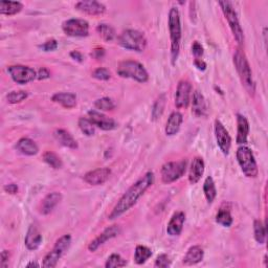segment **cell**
Returning a JSON list of instances; mask_svg holds the SVG:
<instances>
[{"label":"cell","instance_id":"obj_1","mask_svg":"<svg viewBox=\"0 0 268 268\" xmlns=\"http://www.w3.org/2000/svg\"><path fill=\"white\" fill-rule=\"evenodd\" d=\"M154 184V173L149 171L144 176L140 177L139 180L134 183L125 193L120 200L116 202L114 207L112 209L111 213L109 214L108 219L115 220L120 218L125 213H127L131 210L137 201L144 196V194L148 191L149 188L152 187Z\"/></svg>","mask_w":268,"mask_h":268},{"label":"cell","instance_id":"obj_2","mask_svg":"<svg viewBox=\"0 0 268 268\" xmlns=\"http://www.w3.org/2000/svg\"><path fill=\"white\" fill-rule=\"evenodd\" d=\"M168 26L171 40V62L175 65L181 52V43L183 37L181 13L177 8H171L168 17Z\"/></svg>","mask_w":268,"mask_h":268},{"label":"cell","instance_id":"obj_3","mask_svg":"<svg viewBox=\"0 0 268 268\" xmlns=\"http://www.w3.org/2000/svg\"><path fill=\"white\" fill-rule=\"evenodd\" d=\"M234 65L236 67L241 83L245 87L247 93L251 96H255L256 93V83L253 78V73L251 65L245 56L243 50L238 48L234 53Z\"/></svg>","mask_w":268,"mask_h":268},{"label":"cell","instance_id":"obj_4","mask_svg":"<svg viewBox=\"0 0 268 268\" xmlns=\"http://www.w3.org/2000/svg\"><path fill=\"white\" fill-rule=\"evenodd\" d=\"M116 73L121 78L132 79L138 83H147L149 74L145 66L134 60H124L117 65Z\"/></svg>","mask_w":268,"mask_h":268},{"label":"cell","instance_id":"obj_5","mask_svg":"<svg viewBox=\"0 0 268 268\" xmlns=\"http://www.w3.org/2000/svg\"><path fill=\"white\" fill-rule=\"evenodd\" d=\"M117 43L123 48L141 52L146 49L148 41L144 33L136 29H126L117 37Z\"/></svg>","mask_w":268,"mask_h":268},{"label":"cell","instance_id":"obj_6","mask_svg":"<svg viewBox=\"0 0 268 268\" xmlns=\"http://www.w3.org/2000/svg\"><path fill=\"white\" fill-rule=\"evenodd\" d=\"M218 5L222 10V13L225 17V19L227 20L229 28L231 33H233L236 41L238 42V44L242 45L244 43V33L240 25L239 18L233 4L225 0V2H219Z\"/></svg>","mask_w":268,"mask_h":268},{"label":"cell","instance_id":"obj_7","mask_svg":"<svg viewBox=\"0 0 268 268\" xmlns=\"http://www.w3.org/2000/svg\"><path fill=\"white\" fill-rule=\"evenodd\" d=\"M236 156L243 174L248 178H256L259 174V169L253 151L246 146H240L236 152Z\"/></svg>","mask_w":268,"mask_h":268},{"label":"cell","instance_id":"obj_8","mask_svg":"<svg viewBox=\"0 0 268 268\" xmlns=\"http://www.w3.org/2000/svg\"><path fill=\"white\" fill-rule=\"evenodd\" d=\"M71 245V236L70 235H63L60 237L55 245H53L51 251L44 257L42 266L44 268H53L56 267L60 259L67 253Z\"/></svg>","mask_w":268,"mask_h":268},{"label":"cell","instance_id":"obj_9","mask_svg":"<svg viewBox=\"0 0 268 268\" xmlns=\"http://www.w3.org/2000/svg\"><path fill=\"white\" fill-rule=\"evenodd\" d=\"M187 171V162L186 160H180V162H168L160 170L162 181L164 184H172L185 175Z\"/></svg>","mask_w":268,"mask_h":268},{"label":"cell","instance_id":"obj_10","mask_svg":"<svg viewBox=\"0 0 268 268\" xmlns=\"http://www.w3.org/2000/svg\"><path fill=\"white\" fill-rule=\"evenodd\" d=\"M8 73L12 80L20 85H25L37 79V71L25 65H11L8 67Z\"/></svg>","mask_w":268,"mask_h":268},{"label":"cell","instance_id":"obj_11","mask_svg":"<svg viewBox=\"0 0 268 268\" xmlns=\"http://www.w3.org/2000/svg\"><path fill=\"white\" fill-rule=\"evenodd\" d=\"M62 29L69 37H87L89 35V23L84 19L73 18L62 23Z\"/></svg>","mask_w":268,"mask_h":268},{"label":"cell","instance_id":"obj_12","mask_svg":"<svg viewBox=\"0 0 268 268\" xmlns=\"http://www.w3.org/2000/svg\"><path fill=\"white\" fill-rule=\"evenodd\" d=\"M192 84L188 80H182L177 85L175 94V106L178 109L187 108L191 102Z\"/></svg>","mask_w":268,"mask_h":268},{"label":"cell","instance_id":"obj_13","mask_svg":"<svg viewBox=\"0 0 268 268\" xmlns=\"http://www.w3.org/2000/svg\"><path fill=\"white\" fill-rule=\"evenodd\" d=\"M120 234H121V227L118 225L114 224V225L108 226L107 228H105L95 240H93L91 243H89L88 251L95 253L96 251H98L99 247L104 245L107 241L117 237Z\"/></svg>","mask_w":268,"mask_h":268},{"label":"cell","instance_id":"obj_14","mask_svg":"<svg viewBox=\"0 0 268 268\" xmlns=\"http://www.w3.org/2000/svg\"><path fill=\"white\" fill-rule=\"evenodd\" d=\"M87 114H88V118L94 123L95 126L104 131L114 130L118 126L117 123L113 118L105 115L104 113L98 110H89Z\"/></svg>","mask_w":268,"mask_h":268},{"label":"cell","instance_id":"obj_15","mask_svg":"<svg viewBox=\"0 0 268 268\" xmlns=\"http://www.w3.org/2000/svg\"><path fill=\"white\" fill-rule=\"evenodd\" d=\"M215 136L217 140V145L221 152L224 155H228L231 147V137L224 127V125L219 121H215Z\"/></svg>","mask_w":268,"mask_h":268},{"label":"cell","instance_id":"obj_16","mask_svg":"<svg viewBox=\"0 0 268 268\" xmlns=\"http://www.w3.org/2000/svg\"><path fill=\"white\" fill-rule=\"evenodd\" d=\"M111 170L109 168H98L84 175V182L91 186H102L109 180Z\"/></svg>","mask_w":268,"mask_h":268},{"label":"cell","instance_id":"obj_17","mask_svg":"<svg viewBox=\"0 0 268 268\" xmlns=\"http://www.w3.org/2000/svg\"><path fill=\"white\" fill-rule=\"evenodd\" d=\"M75 8L78 11L91 16H101L105 14L107 10L103 4L96 2V0H82V2L76 4Z\"/></svg>","mask_w":268,"mask_h":268},{"label":"cell","instance_id":"obj_18","mask_svg":"<svg viewBox=\"0 0 268 268\" xmlns=\"http://www.w3.org/2000/svg\"><path fill=\"white\" fill-rule=\"evenodd\" d=\"M185 221H186V214L182 211L176 212L168 223L167 226L168 235L171 237L180 236L183 233Z\"/></svg>","mask_w":268,"mask_h":268},{"label":"cell","instance_id":"obj_19","mask_svg":"<svg viewBox=\"0 0 268 268\" xmlns=\"http://www.w3.org/2000/svg\"><path fill=\"white\" fill-rule=\"evenodd\" d=\"M42 235L38 226L36 224H31L27 229V233L24 238V244L28 251H37L42 243Z\"/></svg>","mask_w":268,"mask_h":268},{"label":"cell","instance_id":"obj_20","mask_svg":"<svg viewBox=\"0 0 268 268\" xmlns=\"http://www.w3.org/2000/svg\"><path fill=\"white\" fill-rule=\"evenodd\" d=\"M205 170V164L202 157H195L192 162L190 174H189V182L191 185H196L200 180Z\"/></svg>","mask_w":268,"mask_h":268},{"label":"cell","instance_id":"obj_21","mask_svg":"<svg viewBox=\"0 0 268 268\" xmlns=\"http://www.w3.org/2000/svg\"><path fill=\"white\" fill-rule=\"evenodd\" d=\"M192 113L197 117L207 115V106L204 97L198 91H195L192 98Z\"/></svg>","mask_w":268,"mask_h":268},{"label":"cell","instance_id":"obj_22","mask_svg":"<svg viewBox=\"0 0 268 268\" xmlns=\"http://www.w3.org/2000/svg\"><path fill=\"white\" fill-rule=\"evenodd\" d=\"M249 134V123L247 118L242 114H237V144L245 146Z\"/></svg>","mask_w":268,"mask_h":268},{"label":"cell","instance_id":"obj_23","mask_svg":"<svg viewBox=\"0 0 268 268\" xmlns=\"http://www.w3.org/2000/svg\"><path fill=\"white\" fill-rule=\"evenodd\" d=\"M62 200V194L59 192H52L47 194L41 203V214L48 215Z\"/></svg>","mask_w":268,"mask_h":268},{"label":"cell","instance_id":"obj_24","mask_svg":"<svg viewBox=\"0 0 268 268\" xmlns=\"http://www.w3.org/2000/svg\"><path fill=\"white\" fill-rule=\"evenodd\" d=\"M183 122H184V116L181 112L178 111L172 112L167 121V125L165 128L166 134L168 136H174L175 134H177L178 131L181 130Z\"/></svg>","mask_w":268,"mask_h":268},{"label":"cell","instance_id":"obj_25","mask_svg":"<svg viewBox=\"0 0 268 268\" xmlns=\"http://www.w3.org/2000/svg\"><path fill=\"white\" fill-rule=\"evenodd\" d=\"M16 149L26 156H34L39 153L38 145L28 137H22L18 140L16 144Z\"/></svg>","mask_w":268,"mask_h":268},{"label":"cell","instance_id":"obj_26","mask_svg":"<svg viewBox=\"0 0 268 268\" xmlns=\"http://www.w3.org/2000/svg\"><path fill=\"white\" fill-rule=\"evenodd\" d=\"M51 101L66 109H73L77 106V96L73 93H57L51 97Z\"/></svg>","mask_w":268,"mask_h":268},{"label":"cell","instance_id":"obj_27","mask_svg":"<svg viewBox=\"0 0 268 268\" xmlns=\"http://www.w3.org/2000/svg\"><path fill=\"white\" fill-rule=\"evenodd\" d=\"M53 137L59 142L60 145L69 148V149H78V142L76 138L71 135L67 130L65 129H57L53 132Z\"/></svg>","mask_w":268,"mask_h":268},{"label":"cell","instance_id":"obj_28","mask_svg":"<svg viewBox=\"0 0 268 268\" xmlns=\"http://www.w3.org/2000/svg\"><path fill=\"white\" fill-rule=\"evenodd\" d=\"M203 257H204L203 249L198 245H194L188 249V252L184 258V264L188 266L196 265L203 260Z\"/></svg>","mask_w":268,"mask_h":268},{"label":"cell","instance_id":"obj_29","mask_svg":"<svg viewBox=\"0 0 268 268\" xmlns=\"http://www.w3.org/2000/svg\"><path fill=\"white\" fill-rule=\"evenodd\" d=\"M23 5L20 2H2L0 3V14L6 16H14L20 13Z\"/></svg>","mask_w":268,"mask_h":268},{"label":"cell","instance_id":"obj_30","mask_svg":"<svg viewBox=\"0 0 268 268\" xmlns=\"http://www.w3.org/2000/svg\"><path fill=\"white\" fill-rule=\"evenodd\" d=\"M203 193L209 203H213L217 197V189L212 176H207L203 183Z\"/></svg>","mask_w":268,"mask_h":268},{"label":"cell","instance_id":"obj_31","mask_svg":"<svg viewBox=\"0 0 268 268\" xmlns=\"http://www.w3.org/2000/svg\"><path fill=\"white\" fill-rule=\"evenodd\" d=\"M97 31L100 35V37L106 42H112L116 38V32L114 27H112L110 24L101 23L98 25Z\"/></svg>","mask_w":268,"mask_h":268},{"label":"cell","instance_id":"obj_32","mask_svg":"<svg viewBox=\"0 0 268 268\" xmlns=\"http://www.w3.org/2000/svg\"><path fill=\"white\" fill-rule=\"evenodd\" d=\"M152 257V251L145 245H137L134 253V261L137 265L145 264Z\"/></svg>","mask_w":268,"mask_h":268},{"label":"cell","instance_id":"obj_33","mask_svg":"<svg viewBox=\"0 0 268 268\" xmlns=\"http://www.w3.org/2000/svg\"><path fill=\"white\" fill-rule=\"evenodd\" d=\"M166 103H167V99H166V95L163 94L160 95L154 105H153V108H152V120L153 121H157L160 116L163 115L164 111H165V107H166Z\"/></svg>","mask_w":268,"mask_h":268},{"label":"cell","instance_id":"obj_34","mask_svg":"<svg viewBox=\"0 0 268 268\" xmlns=\"http://www.w3.org/2000/svg\"><path fill=\"white\" fill-rule=\"evenodd\" d=\"M43 160H44V163H46L50 168L55 169V170L62 169V167H63L62 159L55 152H51V151L44 152L43 153Z\"/></svg>","mask_w":268,"mask_h":268},{"label":"cell","instance_id":"obj_35","mask_svg":"<svg viewBox=\"0 0 268 268\" xmlns=\"http://www.w3.org/2000/svg\"><path fill=\"white\" fill-rule=\"evenodd\" d=\"M78 125L82 133L86 136H94L96 134V126L88 117H80Z\"/></svg>","mask_w":268,"mask_h":268},{"label":"cell","instance_id":"obj_36","mask_svg":"<svg viewBox=\"0 0 268 268\" xmlns=\"http://www.w3.org/2000/svg\"><path fill=\"white\" fill-rule=\"evenodd\" d=\"M216 222L222 225L223 227H229L231 226V224H233L234 220H233V217H231V214L229 211L221 209L219 210V212L216 215Z\"/></svg>","mask_w":268,"mask_h":268},{"label":"cell","instance_id":"obj_37","mask_svg":"<svg viewBox=\"0 0 268 268\" xmlns=\"http://www.w3.org/2000/svg\"><path fill=\"white\" fill-rule=\"evenodd\" d=\"M254 235L259 244H264L266 241V228L261 220L254 221Z\"/></svg>","mask_w":268,"mask_h":268},{"label":"cell","instance_id":"obj_38","mask_svg":"<svg viewBox=\"0 0 268 268\" xmlns=\"http://www.w3.org/2000/svg\"><path fill=\"white\" fill-rule=\"evenodd\" d=\"M95 107L101 111H111L115 108V104L110 98H101L96 100Z\"/></svg>","mask_w":268,"mask_h":268},{"label":"cell","instance_id":"obj_39","mask_svg":"<svg viewBox=\"0 0 268 268\" xmlns=\"http://www.w3.org/2000/svg\"><path fill=\"white\" fill-rule=\"evenodd\" d=\"M127 265V261L125 260L121 255L118 254H112L107 259L105 263L106 268H116V267H124Z\"/></svg>","mask_w":268,"mask_h":268},{"label":"cell","instance_id":"obj_40","mask_svg":"<svg viewBox=\"0 0 268 268\" xmlns=\"http://www.w3.org/2000/svg\"><path fill=\"white\" fill-rule=\"evenodd\" d=\"M28 98V93L24 91H18V92H11L7 96V101L9 104H18L25 101Z\"/></svg>","mask_w":268,"mask_h":268},{"label":"cell","instance_id":"obj_41","mask_svg":"<svg viewBox=\"0 0 268 268\" xmlns=\"http://www.w3.org/2000/svg\"><path fill=\"white\" fill-rule=\"evenodd\" d=\"M93 78L99 80V81H108L111 78V73L109 69L105 67H99L93 73Z\"/></svg>","mask_w":268,"mask_h":268},{"label":"cell","instance_id":"obj_42","mask_svg":"<svg viewBox=\"0 0 268 268\" xmlns=\"http://www.w3.org/2000/svg\"><path fill=\"white\" fill-rule=\"evenodd\" d=\"M154 266L158 267V268H168L171 266V260L169 259L168 255L162 254L156 258Z\"/></svg>","mask_w":268,"mask_h":268},{"label":"cell","instance_id":"obj_43","mask_svg":"<svg viewBox=\"0 0 268 268\" xmlns=\"http://www.w3.org/2000/svg\"><path fill=\"white\" fill-rule=\"evenodd\" d=\"M203 46L198 41H194L192 44V53L195 59H201V57L203 56Z\"/></svg>","mask_w":268,"mask_h":268},{"label":"cell","instance_id":"obj_44","mask_svg":"<svg viewBox=\"0 0 268 268\" xmlns=\"http://www.w3.org/2000/svg\"><path fill=\"white\" fill-rule=\"evenodd\" d=\"M58 41L56 39H50L44 42L42 45H40V48L43 51H53L58 48Z\"/></svg>","mask_w":268,"mask_h":268},{"label":"cell","instance_id":"obj_45","mask_svg":"<svg viewBox=\"0 0 268 268\" xmlns=\"http://www.w3.org/2000/svg\"><path fill=\"white\" fill-rule=\"evenodd\" d=\"M50 78V71L46 67H40L37 71V80L43 81Z\"/></svg>","mask_w":268,"mask_h":268},{"label":"cell","instance_id":"obj_46","mask_svg":"<svg viewBox=\"0 0 268 268\" xmlns=\"http://www.w3.org/2000/svg\"><path fill=\"white\" fill-rule=\"evenodd\" d=\"M10 252L9 251H3L2 255H0V258H2V262H0V266L2 268H7L8 267V263L10 260Z\"/></svg>","mask_w":268,"mask_h":268},{"label":"cell","instance_id":"obj_47","mask_svg":"<svg viewBox=\"0 0 268 268\" xmlns=\"http://www.w3.org/2000/svg\"><path fill=\"white\" fill-rule=\"evenodd\" d=\"M91 56H92L94 59L100 60V59H102V58L105 56V49H104L103 47L95 48V49L93 50V52L91 53Z\"/></svg>","mask_w":268,"mask_h":268},{"label":"cell","instance_id":"obj_48","mask_svg":"<svg viewBox=\"0 0 268 268\" xmlns=\"http://www.w3.org/2000/svg\"><path fill=\"white\" fill-rule=\"evenodd\" d=\"M69 56L71 57V59H74L80 63H82L84 61V56H83V53L79 50H73L70 53H69Z\"/></svg>","mask_w":268,"mask_h":268},{"label":"cell","instance_id":"obj_49","mask_svg":"<svg viewBox=\"0 0 268 268\" xmlns=\"http://www.w3.org/2000/svg\"><path fill=\"white\" fill-rule=\"evenodd\" d=\"M4 190L6 193L8 194H11V195H15L17 194L18 192V186L15 185V184H9V185H6L4 187Z\"/></svg>","mask_w":268,"mask_h":268},{"label":"cell","instance_id":"obj_50","mask_svg":"<svg viewBox=\"0 0 268 268\" xmlns=\"http://www.w3.org/2000/svg\"><path fill=\"white\" fill-rule=\"evenodd\" d=\"M194 65L198 70L204 71L206 69V63L202 59H195L194 60Z\"/></svg>","mask_w":268,"mask_h":268},{"label":"cell","instance_id":"obj_51","mask_svg":"<svg viewBox=\"0 0 268 268\" xmlns=\"http://www.w3.org/2000/svg\"><path fill=\"white\" fill-rule=\"evenodd\" d=\"M26 267H28V268H31V267H40V265L37 263V262H34V261H32V262H29L27 265H26Z\"/></svg>","mask_w":268,"mask_h":268},{"label":"cell","instance_id":"obj_52","mask_svg":"<svg viewBox=\"0 0 268 268\" xmlns=\"http://www.w3.org/2000/svg\"><path fill=\"white\" fill-rule=\"evenodd\" d=\"M264 262H265V266H267V256L264 257Z\"/></svg>","mask_w":268,"mask_h":268}]
</instances>
